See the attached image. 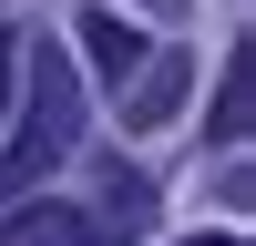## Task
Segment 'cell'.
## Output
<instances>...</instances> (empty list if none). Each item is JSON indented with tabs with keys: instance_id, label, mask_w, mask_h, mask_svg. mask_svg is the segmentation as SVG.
Returning <instances> with one entry per match:
<instances>
[{
	"instance_id": "7",
	"label": "cell",
	"mask_w": 256,
	"mask_h": 246,
	"mask_svg": "<svg viewBox=\"0 0 256 246\" xmlns=\"http://www.w3.org/2000/svg\"><path fill=\"white\" fill-rule=\"evenodd\" d=\"M144 10H154V20H184V10H195V0H144Z\"/></svg>"
},
{
	"instance_id": "6",
	"label": "cell",
	"mask_w": 256,
	"mask_h": 246,
	"mask_svg": "<svg viewBox=\"0 0 256 246\" xmlns=\"http://www.w3.org/2000/svg\"><path fill=\"white\" fill-rule=\"evenodd\" d=\"M246 102H256V72L236 52V62H226V92H216V144H246Z\"/></svg>"
},
{
	"instance_id": "3",
	"label": "cell",
	"mask_w": 256,
	"mask_h": 246,
	"mask_svg": "<svg viewBox=\"0 0 256 246\" xmlns=\"http://www.w3.org/2000/svg\"><path fill=\"white\" fill-rule=\"evenodd\" d=\"M184 92H195V52H144V72L123 82V123H134V134H154V123H174Z\"/></svg>"
},
{
	"instance_id": "1",
	"label": "cell",
	"mask_w": 256,
	"mask_h": 246,
	"mask_svg": "<svg viewBox=\"0 0 256 246\" xmlns=\"http://www.w3.org/2000/svg\"><path fill=\"white\" fill-rule=\"evenodd\" d=\"M72 144H82V72H72V52L41 41L31 72H20V134H10V154H0V195L20 205L52 164H72Z\"/></svg>"
},
{
	"instance_id": "8",
	"label": "cell",
	"mask_w": 256,
	"mask_h": 246,
	"mask_svg": "<svg viewBox=\"0 0 256 246\" xmlns=\"http://www.w3.org/2000/svg\"><path fill=\"white\" fill-rule=\"evenodd\" d=\"M205 246H246V236H205Z\"/></svg>"
},
{
	"instance_id": "2",
	"label": "cell",
	"mask_w": 256,
	"mask_h": 246,
	"mask_svg": "<svg viewBox=\"0 0 256 246\" xmlns=\"http://www.w3.org/2000/svg\"><path fill=\"white\" fill-rule=\"evenodd\" d=\"M144 236H154V174L102 164V195H92V216H82V246H144Z\"/></svg>"
},
{
	"instance_id": "5",
	"label": "cell",
	"mask_w": 256,
	"mask_h": 246,
	"mask_svg": "<svg viewBox=\"0 0 256 246\" xmlns=\"http://www.w3.org/2000/svg\"><path fill=\"white\" fill-rule=\"evenodd\" d=\"M0 246H82V205H52V195H20V216L0 226Z\"/></svg>"
},
{
	"instance_id": "4",
	"label": "cell",
	"mask_w": 256,
	"mask_h": 246,
	"mask_svg": "<svg viewBox=\"0 0 256 246\" xmlns=\"http://www.w3.org/2000/svg\"><path fill=\"white\" fill-rule=\"evenodd\" d=\"M82 52H92V72L113 82V92H123V82L144 72V31H134L123 10H92V20H82Z\"/></svg>"
}]
</instances>
